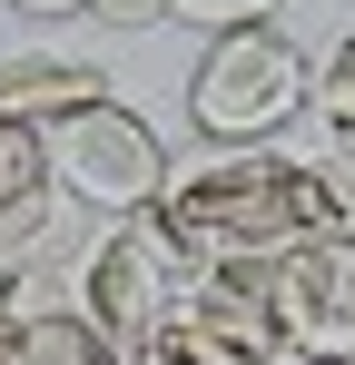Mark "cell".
I'll list each match as a JSON object with an SVG mask.
<instances>
[{
	"instance_id": "cell-1",
	"label": "cell",
	"mask_w": 355,
	"mask_h": 365,
	"mask_svg": "<svg viewBox=\"0 0 355 365\" xmlns=\"http://www.w3.org/2000/svg\"><path fill=\"white\" fill-rule=\"evenodd\" d=\"M158 227L197 267H217V257H287V247H316L336 227H355V187H346V168L287 158L277 138L267 148H207V158L168 168Z\"/></svg>"
},
{
	"instance_id": "cell-2",
	"label": "cell",
	"mask_w": 355,
	"mask_h": 365,
	"mask_svg": "<svg viewBox=\"0 0 355 365\" xmlns=\"http://www.w3.org/2000/svg\"><path fill=\"white\" fill-rule=\"evenodd\" d=\"M306 89H316V60L287 40V20H247V30H217L197 69H187V128L207 148H267L277 128L306 119Z\"/></svg>"
},
{
	"instance_id": "cell-3",
	"label": "cell",
	"mask_w": 355,
	"mask_h": 365,
	"mask_svg": "<svg viewBox=\"0 0 355 365\" xmlns=\"http://www.w3.org/2000/svg\"><path fill=\"white\" fill-rule=\"evenodd\" d=\"M187 287H197V257L158 227V207L109 217L99 237L69 257V306L99 326V346H109V356L148 346V336L178 316V297H187Z\"/></svg>"
},
{
	"instance_id": "cell-4",
	"label": "cell",
	"mask_w": 355,
	"mask_h": 365,
	"mask_svg": "<svg viewBox=\"0 0 355 365\" xmlns=\"http://www.w3.org/2000/svg\"><path fill=\"white\" fill-rule=\"evenodd\" d=\"M40 148H50L59 197L89 207V217H138V207H158V187H168V138L138 119L128 99H99V109H79V119L40 128Z\"/></svg>"
},
{
	"instance_id": "cell-5",
	"label": "cell",
	"mask_w": 355,
	"mask_h": 365,
	"mask_svg": "<svg viewBox=\"0 0 355 365\" xmlns=\"http://www.w3.org/2000/svg\"><path fill=\"white\" fill-rule=\"evenodd\" d=\"M267 316H277V336L306 346L316 365L355 356V227L267 257Z\"/></svg>"
},
{
	"instance_id": "cell-6",
	"label": "cell",
	"mask_w": 355,
	"mask_h": 365,
	"mask_svg": "<svg viewBox=\"0 0 355 365\" xmlns=\"http://www.w3.org/2000/svg\"><path fill=\"white\" fill-rule=\"evenodd\" d=\"M59 178H50V148H40V128L0 119V267H30L59 227Z\"/></svg>"
},
{
	"instance_id": "cell-7",
	"label": "cell",
	"mask_w": 355,
	"mask_h": 365,
	"mask_svg": "<svg viewBox=\"0 0 355 365\" xmlns=\"http://www.w3.org/2000/svg\"><path fill=\"white\" fill-rule=\"evenodd\" d=\"M99 99H109V69L79 60V50H10L0 60V119H20V128H59Z\"/></svg>"
},
{
	"instance_id": "cell-8",
	"label": "cell",
	"mask_w": 355,
	"mask_h": 365,
	"mask_svg": "<svg viewBox=\"0 0 355 365\" xmlns=\"http://www.w3.org/2000/svg\"><path fill=\"white\" fill-rule=\"evenodd\" d=\"M306 119H316L326 138H336V158L355 148V30L336 40V50H326V60H316V89H306Z\"/></svg>"
},
{
	"instance_id": "cell-9",
	"label": "cell",
	"mask_w": 355,
	"mask_h": 365,
	"mask_svg": "<svg viewBox=\"0 0 355 365\" xmlns=\"http://www.w3.org/2000/svg\"><path fill=\"white\" fill-rule=\"evenodd\" d=\"M168 20H187V30H247V20H277V0H168Z\"/></svg>"
},
{
	"instance_id": "cell-10",
	"label": "cell",
	"mask_w": 355,
	"mask_h": 365,
	"mask_svg": "<svg viewBox=\"0 0 355 365\" xmlns=\"http://www.w3.org/2000/svg\"><path fill=\"white\" fill-rule=\"evenodd\" d=\"M89 20H109V30H148V20H168V0H89Z\"/></svg>"
},
{
	"instance_id": "cell-11",
	"label": "cell",
	"mask_w": 355,
	"mask_h": 365,
	"mask_svg": "<svg viewBox=\"0 0 355 365\" xmlns=\"http://www.w3.org/2000/svg\"><path fill=\"white\" fill-rule=\"evenodd\" d=\"M20 20H89V0H10Z\"/></svg>"
},
{
	"instance_id": "cell-12",
	"label": "cell",
	"mask_w": 355,
	"mask_h": 365,
	"mask_svg": "<svg viewBox=\"0 0 355 365\" xmlns=\"http://www.w3.org/2000/svg\"><path fill=\"white\" fill-rule=\"evenodd\" d=\"M59 365H118V356H109V346H99V356H59Z\"/></svg>"
},
{
	"instance_id": "cell-13",
	"label": "cell",
	"mask_w": 355,
	"mask_h": 365,
	"mask_svg": "<svg viewBox=\"0 0 355 365\" xmlns=\"http://www.w3.org/2000/svg\"><path fill=\"white\" fill-rule=\"evenodd\" d=\"M336 365H355V356H336Z\"/></svg>"
}]
</instances>
